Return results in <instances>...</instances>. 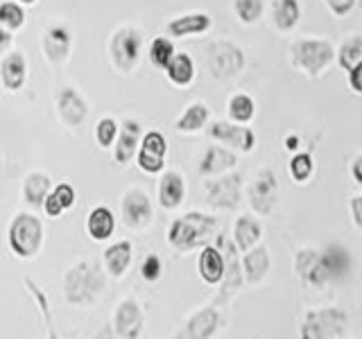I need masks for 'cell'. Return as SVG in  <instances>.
Returning <instances> with one entry per match:
<instances>
[{
	"label": "cell",
	"mask_w": 362,
	"mask_h": 339,
	"mask_svg": "<svg viewBox=\"0 0 362 339\" xmlns=\"http://www.w3.org/2000/svg\"><path fill=\"white\" fill-rule=\"evenodd\" d=\"M107 287V276L98 263L79 260L64 276V297L71 305L95 303Z\"/></svg>",
	"instance_id": "obj_1"
},
{
	"label": "cell",
	"mask_w": 362,
	"mask_h": 339,
	"mask_svg": "<svg viewBox=\"0 0 362 339\" xmlns=\"http://www.w3.org/2000/svg\"><path fill=\"white\" fill-rule=\"evenodd\" d=\"M218 229V220L209 213L188 210L177 218L168 229V244L177 251H192L211 242V237Z\"/></svg>",
	"instance_id": "obj_2"
},
{
	"label": "cell",
	"mask_w": 362,
	"mask_h": 339,
	"mask_svg": "<svg viewBox=\"0 0 362 339\" xmlns=\"http://www.w3.org/2000/svg\"><path fill=\"white\" fill-rule=\"evenodd\" d=\"M45 229L41 218L32 213H16L7 226V244L21 260H32L41 254Z\"/></svg>",
	"instance_id": "obj_3"
},
{
	"label": "cell",
	"mask_w": 362,
	"mask_h": 339,
	"mask_svg": "<svg viewBox=\"0 0 362 339\" xmlns=\"http://www.w3.org/2000/svg\"><path fill=\"white\" fill-rule=\"evenodd\" d=\"M349 326V314L342 308H315L303 314L301 339H342Z\"/></svg>",
	"instance_id": "obj_4"
},
{
	"label": "cell",
	"mask_w": 362,
	"mask_h": 339,
	"mask_svg": "<svg viewBox=\"0 0 362 339\" xmlns=\"http://www.w3.org/2000/svg\"><path fill=\"white\" fill-rule=\"evenodd\" d=\"M143 34L132 25H122L109 39V59L120 75H132L141 61Z\"/></svg>",
	"instance_id": "obj_5"
},
{
	"label": "cell",
	"mask_w": 362,
	"mask_h": 339,
	"mask_svg": "<svg viewBox=\"0 0 362 339\" xmlns=\"http://www.w3.org/2000/svg\"><path fill=\"white\" fill-rule=\"evenodd\" d=\"M292 64L310 77L322 75L335 59V48L324 39H301L290 48Z\"/></svg>",
	"instance_id": "obj_6"
},
{
	"label": "cell",
	"mask_w": 362,
	"mask_h": 339,
	"mask_svg": "<svg viewBox=\"0 0 362 339\" xmlns=\"http://www.w3.org/2000/svg\"><path fill=\"white\" fill-rule=\"evenodd\" d=\"M245 52L231 41H213L206 50V66L215 79H231L243 73Z\"/></svg>",
	"instance_id": "obj_7"
},
{
	"label": "cell",
	"mask_w": 362,
	"mask_h": 339,
	"mask_svg": "<svg viewBox=\"0 0 362 339\" xmlns=\"http://www.w3.org/2000/svg\"><path fill=\"white\" fill-rule=\"evenodd\" d=\"M54 109L68 129H79L88 118V102L79 93V88L71 84H62L54 88Z\"/></svg>",
	"instance_id": "obj_8"
},
{
	"label": "cell",
	"mask_w": 362,
	"mask_h": 339,
	"mask_svg": "<svg viewBox=\"0 0 362 339\" xmlns=\"http://www.w3.org/2000/svg\"><path fill=\"white\" fill-rule=\"evenodd\" d=\"M224 256V278L220 282V301H226L229 297L245 285V274H243V260H240V249L235 246L233 237L226 233L218 235V244H215Z\"/></svg>",
	"instance_id": "obj_9"
},
{
	"label": "cell",
	"mask_w": 362,
	"mask_h": 339,
	"mask_svg": "<svg viewBox=\"0 0 362 339\" xmlns=\"http://www.w3.org/2000/svg\"><path fill=\"white\" fill-rule=\"evenodd\" d=\"M209 206L218 210H233L240 203L243 195V177L240 174H220L218 179L204 181Z\"/></svg>",
	"instance_id": "obj_10"
},
{
	"label": "cell",
	"mask_w": 362,
	"mask_h": 339,
	"mask_svg": "<svg viewBox=\"0 0 362 339\" xmlns=\"http://www.w3.org/2000/svg\"><path fill=\"white\" fill-rule=\"evenodd\" d=\"M120 215H122V224L127 226V229L132 231L147 229L154 220V208H152L150 197H147V192L141 188H129L122 195Z\"/></svg>",
	"instance_id": "obj_11"
},
{
	"label": "cell",
	"mask_w": 362,
	"mask_h": 339,
	"mask_svg": "<svg viewBox=\"0 0 362 339\" xmlns=\"http://www.w3.org/2000/svg\"><path fill=\"white\" fill-rule=\"evenodd\" d=\"M39 45L48 64L59 68L68 61V56H71V48H73L71 30H68L64 23H50V25L41 32Z\"/></svg>",
	"instance_id": "obj_12"
},
{
	"label": "cell",
	"mask_w": 362,
	"mask_h": 339,
	"mask_svg": "<svg viewBox=\"0 0 362 339\" xmlns=\"http://www.w3.org/2000/svg\"><path fill=\"white\" fill-rule=\"evenodd\" d=\"M165 156H168V141L161 131H147L143 133L139 152H136V163L145 174H158L165 167Z\"/></svg>",
	"instance_id": "obj_13"
},
{
	"label": "cell",
	"mask_w": 362,
	"mask_h": 339,
	"mask_svg": "<svg viewBox=\"0 0 362 339\" xmlns=\"http://www.w3.org/2000/svg\"><path fill=\"white\" fill-rule=\"evenodd\" d=\"M249 203H252V208L256 215H269L272 208H274V203L279 199V181H276V174L272 172V170H260V172L254 177V181L249 184Z\"/></svg>",
	"instance_id": "obj_14"
},
{
	"label": "cell",
	"mask_w": 362,
	"mask_h": 339,
	"mask_svg": "<svg viewBox=\"0 0 362 339\" xmlns=\"http://www.w3.org/2000/svg\"><path fill=\"white\" fill-rule=\"evenodd\" d=\"M294 271H297V276L305 285H310L315 290L331 285L324 260H322V251H317V249H310V246L299 249V251L294 254Z\"/></svg>",
	"instance_id": "obj_15"
},
{
	"label": "cell",
	"mask_w": 362,
	"mask_h": 339,
	"mask_svg": "<svg viewBox=\"0 0 362 339\" xmlns=\"http://www.w3.org/2000/svg\"><path fill=\"white\" fill-rule=\"evenodd\" d=\"M143 323H145V314L141 303L136 299H122L118 303L116 312H113V331L120 339H139L143 333Z\"/></svg>",
	"instance_id": "obj_16"
},
{
	"label": "cell",
	"mask_w": 362,
	"mask_h": 339,
	"mask_svg": "<svg viewBox=\"0 0 362 339\" xmlns=\"http://www.w3.org/2000/svg\"><path fill=\"white\" fill-rule=\"evenodd\" d=\"M28 56L23 50H9L0 59V84L7 93H18L28 84Z\"/></svg>",
	"instance_id": "obj_17"
},
{
	"label": "cell",
	"mask_w": 362,
	"mask_h": 339,
	"mask_svg": "<svg viewBox=\"0 0 362 339\" xmlns=\"http://www.w3.org/2000/svg\"><path fill=\"white\" fill-rule=\"evenodd\" d=\"M209 133H211V138L220 141L222 145H229L233 150H240V152H252L256 145V133L238 122L218 120L209 127Z\"/></svg>",
	"instance_id": "obj_18"
},
{
	"label": "cell",
	"mask_w": 362,
	"mask_h": 339,
	"mask_svg": "<svg viewBox=\"0 0 362 339\" xmlns=\"http://www.w3.org/2000/svg\"><path fill=\"white\" fill-rule=\"evenodd\" d=\"M220 326H222V314L218 312V308L209 305V308H202L195 314H190L184 331L175 339H211L220 331Z\"/></svg>",
	"instance_id": "obj_19"
},
{
	"label": "cell",
	"mask_w": 362,
	"mask_h": 339,
	"mask_svg": "<svg viewBox=\"0 0 362 339\" xmlns=\"http://www.w3.org/2000/svg\"><path fill=\"white\" fill-rule=\"evenodd\" d=\"M322 260L326 267V274L331 285H339L344 282L351 274V267H354V258H351V251L339 242H328L322 249Z\"/></svg>",
	"instance_id": "obj_20"
},
{
	"label": "cell",
	"mask_w": 362,
	"mask_h": 339,
	"mask_svg": "<svg viewBox=\"0 0 362 339\" xmlns=\"http://www.w3.org/2000/svg\"><path fill=\"white\" fill-rule=\"evenodd\" d=\"M143 138V127L139 120H124L120 122L118 138L113 143V161L116 165H127L132 158L139 152V145Z\"/></svg>",
	"instance_id": "obj_21"
},
{
	"label": "cell",
	"mask_w": 362,
	"mask_h": 339,
	"mask_svg": "<svg viewBox=\"0 0 362 339\" xmlns=\"http://www.w3.org/2000/svg\"><path fill=\"white\" fill-rule=\"evenodd\" d=\"M272 267V258H269V249L265 244H256L243 256V274L247 285H258L263 282L265 276L269 274Z\"/></svg>",
	"instance_id": "obj_22"
},
{
	"label": "cell",
	"mask_w": 362,
	"mask_h": 339,
	"mask_svg": "<svg viewBox=\"0 0 362 339\" xmlns=\"http://www.w3.org/2000/svg\"><path fill=\"white\" fill-rule=\"evenodd\" d=\"M213 25V18L204 11H192V14H184L173 18L165 25V32L170 39H186V37H195V34L209 32Z\"/></svg>",
	"instance_id": "obj_23"
},
{
	"label": "cell",
	"mask_w": 362,
	"mask_h": 339,
	"mask_svg": "<svg viewBox=\"0 0 362 339\" xmlns=\"http://www.w3.org/2000/svg\"><path fill=\"white\" fill-rule=\"evenodd\" d=\"M235 163H238V156L229 150V147L211 145L199 161V174L202 177H220V174L229 172Z\"/></svg>",
	"instance_id": "obj_24"
},
{
	"label": "cell",
	"mask_w": 362,
	"mask_h": 339,
	"mask_svg": "<svg viewBox=\"0 0 362 339\" xmlns=\"http://www.w3.org/2000/svg\"><path fill=\"white\" fill-rule=\"evenodd\" d=\"M186 197V181L175 170H168L161 174L158 181V203L165 210H175L181 206V201Z\"/></svg>",
	"instance_id": "obj_25"
},
{
	"label": "cell",
	"mask_w": 362,
	"mask_h": 339,
	"mask_svg": "<svg viewBox=\"0 0 362 339\" xmlns=\"http://www.w3.org/2000/svg\"><path fill=\"white\" fill-rule=\"evenodd\" d=\"M105 269L111 278H122L134 260V244L129 240H118L105 249Z\"/></svg>",
	"instance_id": "obj_26"
},
{
	"label": "cell",
	"mask_w": 362,
	"mask_h": 339,
	"mask_svg": "<svg viewBox=\"0 0 362 339\" xmlns=\"http://www.w3.org/2000/svg\"><path fill=\"white\" fill-rule=\"evenodd\" d=\"M197 271L206 285H220L224 278V256L218 246H202V254L197 258Z\"/></svg>",
	"instance_id": "obj_27"
},
{
	"label": "cell",
	"mask_w": 362,
	"mask_h": 339,
	"mask_svg": "<svg viewBox=\"0 0 362 339\" xmlns=\"http://www.w3.org/2000/svg\"><path fill=\"white\" fill-rule=\"evenodd\" d=\"M116 231V215L109 206H95L86 215V233L90 240L105 242Z\"/></svg>",
	"instance_id": "obj_28"
},
{
	"label": "cell",
	"mask_w": 362,
	"mask_h": 339,
	"mask_svg": "<svg viewBox=\"0 0 362 339\" xmlns=\"http://www.w3.org/2000/svg\"><path fill=\"white\" fill-rule=\"evenodd\" d=\"M52 190V179L45 174V172H30L23 179V186H21V195L23 201L28 203L32 208H43V201L45 197L50 195Z\"/></svg>",
	"instance_id": "obj_29"
},
{
	"label": "cell",
	"mask_w": 362,
	"mask_h": 339,
	"mask_svg": "<svg viewBox=\"0 0 362 339\" xmlns=\"http://www.w3.org/2000/svg\"><path fill=\"white\" fill-rule=\"evenodd\" d=\"M260 235H263V226H260V222L256 218H252V215H240V218L233 222L231 237L243 254L258 244Z\"/></svg>",
	"instance_id": "obj_30"
},
{
	"label": "cell",
	"mask_w": 362,
	"mask_h": 339,
	"mask_svg": "<svg viewBox=\"0 0 362 339\" xmlns=\"http://www.w3.org/2000/svg\"><path fill=\"white\" fill-rule=\"evenodd\" d=\"M209 118H211L209 107L204 105V102H192V105H188L184 109V113H181V116L177 118L175 129L179 133H195V131L206 127Z\"/></svg>",
	"instance_id": "obj_31"
},
{
	"label": "cell",
	"mask_w": 362,
	"mask_h": 339,
	"mask_svg": "<svg viewBox=\"0 0 362 339\" xmlns=\"http://www.w3.org/2000/svg\"><path fill=\"white\" fill-rule=\"evenodd\" d=\"M165 75L175 86H190L195 79V61L186 52H175V56L165 66Z\"/></svg>",
	"instance_id": "obj_32"
},
{
	"label": "cell",
	"mask_w": 362,
	"mask_h": 339,
	"mask_svg": "<svg viewBox=\"0 0 362 339\" xmlns=\"http://www.w3.org/2000/svg\"><path fill=\"white\" fill-rule=\"evenodd\" d=\"M272 16H274V23L279 30H283V32L292 30L301 18L299 0H274V5H272Z\"/></svg>",
	"instance_id": "obj_33"
},
{
	"label": "cell",
	"mask_w": 362,
	"mask_h": 339,
	"mask_svg": "<svg viewBox=\"0 0 362 339\" xmlns=\"http://www.w3.org/2000/svg\"><path fill=\"white\" fill-rule=\"evenodd\" d=\"M25 7H23L18 0H3L0 3V25L7 28L9 32H18L25 28Z\"/></svg>",
	"instance_id": "obj_34"
},
{
	"label": "cell",
	"mask_w": 362,
	"mask_h": 339,
	"mask_svg": "<svg viewBox=\"0 0 362 339\" xmlns=\"http://www.w3.org/2000/svg\"><path fill=\"white\" fill-rule=\"evenodd\" d=\"M362 61V37H351L346 39L337 50V64L342 71H354V68Z\"/></svg>",
	"instance_id": "obj_35"
},
{
	"label": "cell",
	"mask_w": 362,
	"mask_h": 339,
	"mask_svg": "<svg viewBox=\"0 0 362 339\" xmlns=\"http://www.w3.org/2000/svg\"><path fill=\"white\" fill-rule=\"evenodd\" d=\"M254 111H256V105L247 93H235L229 100V118L238 124H247L254 118Z\"/></svg>",
	"instance_id": "obj_36"
},
{
	"label": "cell",
	"mask_w": 362,
	"mask_h": 339,
	"mask_svg": "<svg viewBox=\"0 0 362 339\" xmlns=\"http://www.w3.org/2000/svg\"><path fill=\"white\" fill-rule=\"evenodd\" d=\"M118 131H120V122L111 116H105L95 122V129H93V136H95V143L102 147V150H109L113 147L118 138Z\"/></svg>",
	"instance_id": "obj_37"
},
{
	"label": "cell",
	"mask_w": 362,
	"mask_h": 339,
	"mask_svg": "<svg viewBox=\"0 0 362 339\" xmlns=\"http://www.w3.org/2000/svg\"><path fill=\"white\" fill-rule=\"evenodd\" d=\"M175 43L170 37H156L152 43H150V61L152 66L161 68V71H165V66L170 64V59L175 56Z\"/></svg>",
	"instance_id": "obj_38"
},
{
	"label": "cell",
	"mask_w": 362,
	"mask_h": 339,
	"mask_svg": "<svg viewBox=\"0 0 362 339\" xmlns=\"http://www.w3.org/2000/svg\"><path fill=\"white\" fill-rule=\"evenodd\" d=\"M313 170H315V163H313V156L308 152H299L292 156L290 161V174L292 179L297 181V184H303V181H308L313 177Z\"/></svg>",
	"instance_id": "obj_39"
},
{
	"label": "cell",
	"mask_w": 362,
	"mask_h": 339,
	"mask_svg": "<svg viewBox=\"0 0 362 339\" xmlns=\"http://www.w3.org/2000/svg\"><path fill=\"white\" fill-rule=\"evenodd\" d=\"M233 9H235L238 18L247 23V25H252V23H256L260 16H263L265 3L263 0H235Z\"/></svg>",
	"instance_id": "obj_40"
},
{
	"label": "cell",
	"mask_w": 362,
	"mask_h": 339,
	"mask_svg": "<svg viewBox=\"0 0 362 339\" xmlns=\"http://www.w3.org/2000/svg\"><path fill=\"white\" fill-rule=\"evenodd\" d=\"M163 274V263H161V258H158L156 254H147L143 258V263H141V276L143 280L147 282H156L158 278H161Z\"/></svg>",
	"instance_id": "obj_41"
},
{
	"label": "cell",
	"mask_w": 362,
	"mask_h": 339,
	"mask_svg": "<svg viewBox=\"0 0 362 339\" xmlns=\"http://www.w3.org/2000/svg\"><path fill=\"white\" fill-rule=\"evenodd\" d=\"M52 192H54V197L59 199V203L64 206V210H68V208H73V206H75L77 192H75V188H73L71 184H59V186H54Z\"/></svg>",
	"instance_id": "obj_42"
},
{
	"label": "cell",
	"mask_w": 362,
	"mask_h": 339,
	"mask_svg": "<svg viewBox=\"0 0 362 339\" xmlns=\"http://www.w3.org/2000/svg\"><path fill=\"white\" fill-rule=\"evenodd\" d=\"M326 5L335 16H346L356 7V0H326Z\"/></svg>",
	"instance_id": "obj_43"
},
{
	"label": "cell",
	"mask_w": 362,
	"mask_h": 339,
	"mask_svg": "<svg viewBox=\"0 0 362 339\" xmlns=\"http://www.w3.org/2000/svg\"><path fill=\"white\" fill-rule=\"evenodd\" d=\"M11 45H14V32L0 25V56H5L11 50Z\"/></svg>",
	"instance_id": "obj_44"
},
{
	"label": "cell",
	"mask_w": 362,
	"mask_h": 339,
	"mask_svg": "<svg viewBox=\"0 0 362 339\" xmlns=\"http://www.w3.org/2000/svg\"><path fill=\"white\" fill-rule=\"evenodd\" d=\"M349 208H351V218H354V224L362 231V195H358V197L351 199Z\"/></svg>",
	"instance_id": "obj_45"
},
{
	"label": "cell",
	"mask_w": 362,
	"mask_h": 339,
	"mask_svg": "<svg viewBox=\"0 0 362 339\" xmlns=\"http://www.w3.org/2000/svg\"><path fill=\"white\" fill-rule=\"evenodd\" d=\"M349 86L362 95V61L354 68V71H349Z\"/></svg>",
	"instance_id": "obj_46"
},
{
	"label": "cell",
	"mask_w": 362,
	"mask_h": 339,
	"mask_svg": "<svg viewBox=\"0 0 362 339\" xmlns=\"http://www.w3.org/2000/svg\"><path fill=\"white\" fill-rule=\"evenodd\" d=\"M351 177L358 186H362V154L354 158V163H351Z\"/></svg>",
	"instance_id": "obj_47"
},
{
	"label": "cell",
	"mask_w": 362,
	"mask_h": 339,
	"mask_svg": "<svg viewBox=\"0 0 362 339\" xmlns=\"http://www.w3.org/2000/svg\"><path fill=\"white\" fill-rule=\"evenodd\" d=\"M95 339H120V337L116 335V331H113V326H102Z\"/></svg>",
	"instance_id": "obj_48"
},
{
	"label": "cell",
	"mask_w": 362,
	"mask_h": 339,
	"mask_svg": "<svg viewBox=\"0 0 362 339\" xmlns=\"http://www.w3.org/2000/svg\"><path fill=\"white\" fill-rule=\"evenodd\" d=\"M297 143H299L297 136H290V138H288V150H297Z\"/></svg>",
	"instance_id": "obj_49"
},
{
	"label": "cell",
	"mask_w": 362,
	"mask_h": 339,
	"mask_svg": "<svg viewBox=\"0 0 362 339\" xmlns=\"http://www.w3.org/2000/svg\"><path fill=\"white\" fill-rule=\"evenodd\" d=\"M18 3H21L23 7H28V5H34V3H37V0H18Z\"/></svg>",
	"instance_id": "obj_50"
},
{
	"label": "cell",
	"mask_w": 362,
	"mask_h": 339,
	"mask_svg": "<svg viewBox=\"0 0 362 339\" xmlns=\"http://www.w3.org/2000/svg\"><path fill=\"white\" fill-rule=\"evenodd\" d=\"M0 165H3V150H0Z\"/></svg>",
	"instance_id": "obj_51"
}]
</instances>
